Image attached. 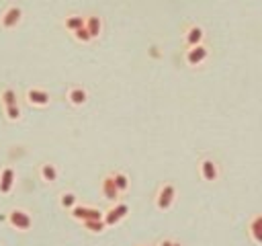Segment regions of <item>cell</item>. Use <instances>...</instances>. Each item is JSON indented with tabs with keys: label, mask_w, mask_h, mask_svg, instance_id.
Listing matches in <instances>:
<instances>
[{
	"label": "cell",
	"mask_w": 262,
	"mask_h": 246,
	"mask_svg": "<svg viewBox=\"0 0 262 246\" xmlns=\"http://www.w3.org/2000/svg\"><path fill=\"white\" fill-rule=\"evenodd\" d=\"M8 222L14 230H21V232H27V230H31V226H33L31 213L25 209H19V207L8 211Z\"/></svg>",
	"instance_id": "cell-2"
},
{
	"label": "cell",
	"mask_w": 262,
	"mask_h": 246,
	"mask_svg": "<svg viewBox=\"0 0 262 246\" xmlns=\"http://www.w3.org/2000/svg\"><path fill=\"white\" fill-rule=\"evenodd\" d=\"M14 180H16V172L12 166H4L0 170V195H8L14 189Z\"/></svg>",
	"instance_id": "cell-8"
},
{
	"label": "cell",
	"mask_w": 262,
	"mask_h": 246,
	"mask_svg": "<svg viewBox=\"0 0 262 246\" xmlns=\"http://www.w3.org/2000/svg\"><path fill=\"white\" fill-rule=\"evenodd\" d=\"M0 101H2L4 107H10V105H19V101H16V92L12 88H4L2 92H0Z\"/></svg>",
	"instance_id": "cell-18"
},
{
	"label": "cell",
	"mask_w": 262,
	"mask_h": 246,
	"mask_svg": "<svg viewBox=\"0 0 262 246\" xmlns=\"http://www.w3.org/2000/svg\"><path fill=\"white\" fill-rule=\"evenodd\" d=\"M21 19H23V8L19 4H10L2 10V14H0V25L4 29H14L21 23Z\"/></svg>",
	"instance_id": "cell-3"
},
{
	"label": "cell",
	"mask_w": 262,
	"mask_h": 246,
	"mask_svg": "<svg viewBox=\"0 0 262 246\" xmlns=\"http://www.w3.org/2000/svg\"><path fill=\"white\" fill-rule=\"evenodd\" d=\"M39 176H41L43 183H56L60 172H58V168L54 166V164L45 162V164H41V166H39Z\"/></svg>",
	"instance_id": "cell-13"
},
{
	"label": "cell",
	"mask_w": 262,
	"mask_h": 246,
	"mask_svg": "<svg viewBox=\"0 0 262 246\" xmlns=\"http://www.w3.org/2000/svg\"><path fill=\"white\" fill-rule=\"evenodd\" d=\"M250 224H256V226H260V228H262V216H256V218L250 222Z\"/></svg>",
	"instance_id": "cell-23"
},
{
	"label": "cell",
	"mask_w": 262,
	"mask_h": 246,
	"mask_svg": "<svg viewBox=\"0 0 262 246\" xmlns=\"http://www.w3.org/2000/svg\"><path fill=\"white\" fill-rule=\"evenodd\" d=\"M127 213H129V205L127 203H115L107 213L102 216V222L104 226H117L121 220H125L127 218Z\"/></svg>",
	"instance_id": "cell-4"
},
{
	"label": "cell",
	"mask_w": 262,
	"mask_h": 246,
	"mask_svg": "<svg viewBox=\"0 0 262 246\" xmlns=\"http://www.w3.org/2000/svg\"><path fill=\"white\" fill-rule=\"evenodd\" d=\"M25 96H27V103H31L33 107H47L51 101L49 92L43 88H29Z\"/></svg>",
	"instance_id": "cell-9"
},
{
	"label": "cell",
	"mask_w": 262,
	"mask_h": 246,
	"mask_svg": "<svg viewBox=\"0 0 262 246\" xmlns=\"http://www.w3.org/2000/svg\"><path fill=\"white\" fill-rule=\"evenodd\" d=\"M86 31L90 33L92 39H96L102 33V19H100V16H96V14L86 16Z\"/></svg>",
	"instance_id": "cell-15"
},
{
	"label": "cell",
	"mask_w": 262,
	"mask_h": 246,
	"mask_svg": "<svg viewBox=\"0 0 262 246\" xmlns=\"http://www.w3.org/2000/svg\"><path fill=\"white\" fill-rule=\"evenodd\" d=\"M203 39H205V31H203V27H199V25H190V27L186 29V33H184V43H186V47L201 45Z\"/></svg>",
	"instance_id": "cell-10"
},
{
	"label": "cell",
	"mask_w": 262,
	"mask_h": 246,
	"mask_svg": "<svg viewBox=\"0 0 262 246\" xmlns=\"http://www.w3.org/2000/svg\"><path fill=\"white\" fill-rule=\"evenodd\" d=\"M60 205L64 207V209H74L76 205H78V197L72 193V191H66V193H62L60 195Z\"/></svg>",
	"instance_id": "cell-16"
},
{
	"label": "cell",
	"mask_w": 262,
	"mask_h": 246,
	"mask_svg": "<svg viewBox=\"0 0 262 246\" xmlns=\"http://www.w3.org/2000/svg\"><path fill=\"white\" fill-rule=\"evenodd\" d=\"M86 25V16L82 14H68L64 19V27L70 31V33H76L78 29H82Z\"/></svg>",
	"instance_id": "cell-14"
},
{
	"label": "cell",
	"mask_w": 262,
	"mask_h": 246,
	"mask_svg": "<svg viewBox=\"0 0 262 246\" xmlns=\"http://www.w3.org/2000/svg\"><path fill=\"white\" fill-rule=\"evenodd\" d=\"M113 180H115L119 193H127L129 191V176L125 172H113Z\"/></svg>",
	"instance_id": "cell-17"
},
{
	"label": "cell",
	"mask_w": 262,
	"mask_h": 246,
	"mask_svg": "<svg viewBox=\"0 0 262 246\" xmlns=\"http://www.w3.org/2000/svg\"><path fill=\"white\" fill-rule=\"evenodd\" d=\"M74 37L80 41V43H88V41H92V37H90V33L86 31V25L82 27V29H78L76 33H74Z\"/></svg>",
	"instance_id": "cell-21"
},
{
	"label": "cell",
	"mask_w": 262,
	"mask_h": 246,
	"mask_svg": "<svg viewBox=\"0 0 262 246\" xmlns=\"http://www.w3.org/2000/svg\"><path fill=\"white\" fill-rule=\"evenodd\" d=\"M82 224H84V228L88 230V232H94V234H100V232L107 230V226H104L102 220H88V222H82Z\"/></svg>",
	"instance_id": "cell-19"
},
{
	"label": "cell",
	"mask_w": 262,
	"mask_h": 246,
	"mask_svg": "<svg viewBox=\"0 0 262 246\" xmlns=\"http://www.w3.org/2000/svg\"><path fill=\"white\" fill-rule=\"evenodd\" d=\"M74 220H80V222H88V220H102L104 213L96 207H86V205H76L74 209H70Z\"/></svg>",
	"instance_id": "cell-5"
},
{
	"label": "cell",
	"mask_w": 262,
	"mask_h": 246,
	"mask_svg": "<svg viewBox=\"0 0 262 246\" xmlns=\"http://www.w3.org/2000/svg\"><path fill=\"white\" fill-rule=\"evenodd\" d=\"M172 244H174L172 240H162V242H160V246H172Z\"/></svg>",
	"instance_id": "cell-24"
},
{
	"label": "cell",
	"mask_w": 262,
	"mask_h": 246,
	"mask_svg": "<svg viewBox=\"0 0 262 246\" xmlns=\"http://www.w3.org/2000/svg\"><path fill=\"white\" fill-rule=\"evenodd\" d=\"M100 191H102V197H104V199H109V201H117L119 195H121L119 189H117V185H115V180H113V174H109V176L102 178Z\"/></svg>",
	"instance_id": "cell-11"
},
{
	"label": "cell",
	"mask_w": 262,
	"mask_h": 246,
	"mask_svg": "<svg viewBox=\"0 0 262 246\" xmlns=\"http://www.w3.org/2000/svg\"><path fill=\"white\" fill-rule=\"evenodd\" d=\"M172 246H182V244H180V242H174V244H172Z\"/></svg>",
	"instance_id": "cell-25"
},
{
	"label": "cell",
	"mask_w": 262,
	"mask_h": 246,
	"mask_svg": "<svg viewBox=\"0 0 262 246\" xmlns=\"http://www.w3.org/2000/svg\"><path fill=\"white\" fill-rule=\"evenodd\" d=\"M4 113H6V119H8V121H19V119H21V107H19V105L4 107Z\"/></svg>",
	"instance_id": "cell-20"
},
{
	"label": "cell",
	"mask_w": 262,
	"mask_h": 246,
	"mask_svg": "<svg viewBox=\"0 0 262 246\" xmlns=\"http://www.w3.org/2000/svg\"><path fill=\"white\" fill-rule=\"evenodd\" d=\"M174 199H176V187H174L172 183H166L160 187L158 195H156V207H158L160 211H166L172 207Z\"/></svg>",
	"instance_id": "cell-1"
},
{
	"label": "cell",
	"mask_w": 262,
	"mask_h": 246,
	"mask_svg": "<svg viewBox=\"0 0 262 246\" xmlns=\"http://www.w3.org/2000/svg\"><path fill=\"white\" fill-rule=\"evenodd\" d=\"M250 236L254 238L256 244H262V228L256 224H250Z\"/></svg>",
	"instance_id": "cell-22"
},
{
	"label": "cell",
	"mask_w": 262,
	"mask_h": 246,
	"mask_svg": "<svg viewBox=\"0 0 262 246\" xmlns=\"http://www.w3.org/2000/svg\"><path fill=\"white\" fill-rule=\"evenodd\" d=\"M199 174L203 180H207V183H213V180L219 178V168L211 158H203L199 162Z\"/></svg>",
	"instance_id": "cell-6"
},
{
	"label": "cell",
	"mask_w": 262,
	"mask_h": 246,
	"mask_svg": "<svg viewBox=\"0 0 262 246\" xmlns=\"http://www.w3.org/2000/svg\"><path fill=\"white\" fill-rule=\"evenodd\" d=\"M68 101L74 107H82L86 101H88V92H86V88H82V86H72L68 90Z\"/></svg>",
	"instance_id": "cell-12"
},
{
	"label": "cell",
	"mask_w": 262,
	"mask_h": 246,
	"mask_svg": "<svg viewBox=\"0 0 262 246\" xmlns=\"http://www.w3.org/2000/svg\"><path fill=\"white\" fill-rule=\"evenodd\" d=\"M209 58V49H207V45H195V47H188L186 49V56H184V60H186V64L188 66H199V64H203L205 60Z\"/></svg>",
	"instance_id": "cell-7"
}]
</instances>
